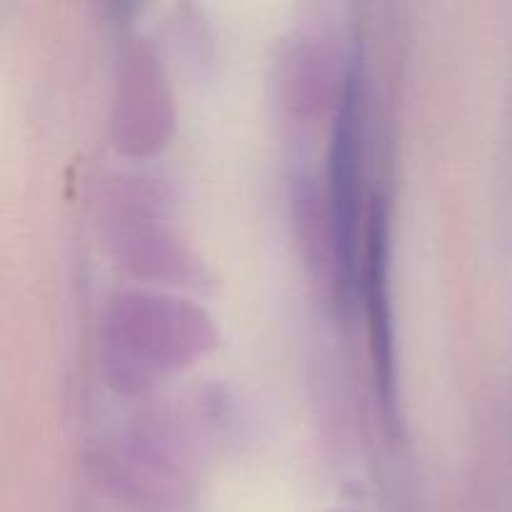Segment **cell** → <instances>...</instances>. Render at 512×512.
<instances>
[{
	"instance_id": "obj_1",
	"label": "cell",
	"mask_w": 512,
	"mask_h": 512,
	"mask_svg": "<svg viewBox=\"0 0 512 512\" xmlns=\"http://www.w3.org/2000/svg\"><path fill=\"white\" fill-rule=\"evenodd\" d=\"M360 165H363V73L353 63L345 75L330 140V210L338 278L345 290L358 285Z\"/></svg>"
}]
</instances>
